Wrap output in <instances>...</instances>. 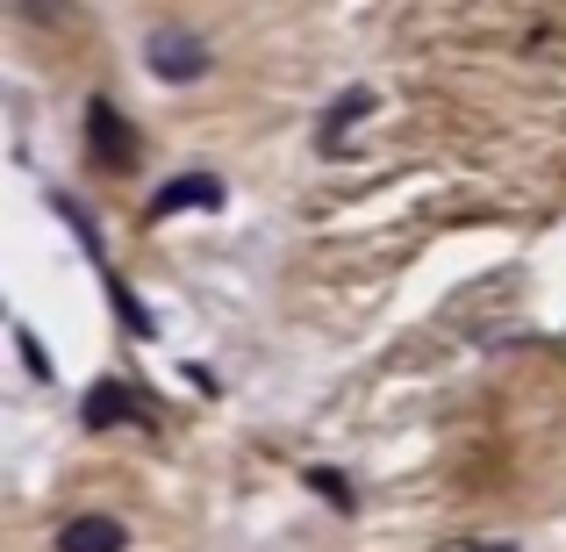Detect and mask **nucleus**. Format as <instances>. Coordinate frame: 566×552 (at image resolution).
<instances>
[{
	"instance_id": "1",
	"label": "nucleus",
	"mask_w": 566,
	"mask_h": 552,
	"mask_svg": "<svg viewBox=\"0 0 566 552\" xmlns=\"http://www.w3.org/2000/svg\"><path fill=\"white\" fill-rule=\"evenodd\" d=\"M144 51H151V72H158V80H201V72H208V43L187 37V29H158Z\"/></svg>"
},
{
	"instance_id": "2",
	"label": "nucleus",
	"mask_w": 566,
	"mask_h": 552,
	"mask_svg": "<svg viewBox=\"0 0 566 552\" xmlns=\"http://www.w3.org/2000/svg\"><path fill=\"white\" fill-rule=\"evenodd\" d=\"M187 208H222V180H216V173H180V180H166L151 194V222L187 216Z\"/></svg>"
},
{
	"instance_id": "3",
	"label": "nucleus",
	"mask_w": 566,
	"mask_h": 552,
	"mask_svg": "<svg viewBox=\"0 0 566 552\" xmlns=\"http://www.w3.org/2000/svg\"><path fill=\"white\" fill-rule=\"evenodd\" d=\"M86 137H94V158H108V166H137V137H129V123L108 108V101L86 108Z\"/></svg>"
},
{
	"instance_id": "4",
	"label": "nucleus",
	"mask_w": 566,
	"mask_h": 552,
	"mask_svg": "<svg viewBox=\"0 0 566 552\" xmlns=\"http://www.w3.org/2000/svg\"><path fill=\"white\" fill-rule=\"evenodd\" d=\"M366 115H374V86H352V94H337L331 108H323V129H316V144H323V152H337V144H345L352 129L366 123Z\"/></svg>"
},
{
	"instance_id": "5",
	"label": "nucleus",
	"mask_w": 566,
	"mask_h": 552,
	"mask_svg": "<svg viewBox=\"0 0 566 552\" xmlns=\"http://www.w3.org/2000/svg\"><path fill=\"white\" fill-rule=\"evenodd\" d=\"M57 552H123V524L115 517H72V524H57Z\"/></svg>"
},
{
	"instance_id": "6",
	"label": "nucleus",
	"mask_w": 566,
	"mask_h": 552,
	"mask_svg": "<svg viewBox=\"0 0 566 552\" xmlns=\"http://www.w3.org/2000/svg\"><path fill=\"white\" fill-rule=\"evenodd\" d=\"M86 424H94V430H108V424H151V416L137 409V395H129V387L101 381L94 395H86Z\"/></svg>"
},
{
	"instance_id": "7",
	"label": "nucleus",
	"mask_w": 566,
	"mask_h": 552,
	"mask_svg": "<svg viewBox=\"0 0 566 552\" xmlns=\"http://www.w3.org/2000/svg\"><path fill=\"white\" fill-rule=\"evenodd\" d=\"M308 488H316L323 502H337V510H352V481H345V473H331V467H308Z\"/></svg>"
},
{
	"instance_id": "8",
	"label": "nucleus",
	"mask_w": 566,
	"mask_h": 552,
	"mask_svg": "<svg viewBox=\"0 0 566 552\" xmlns=\"http://www.w3.org/2000/svg\"><path fill=\"white\" fill-rule=\"evenodd\" d=\"M108 302L123 309V323H129V331H137V337H151V316H144V302H137V294L123 288V280H108Z\"/></svg>"
}]
</instances>
